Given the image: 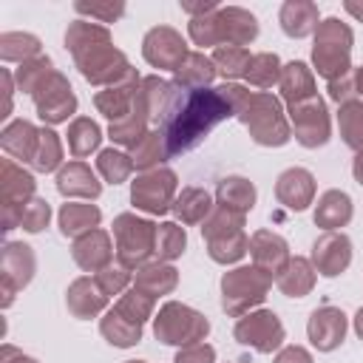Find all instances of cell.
I'll use <instances>...</instances> for the list:
<instances>
[{"mask_svg":"<svg viewBox=\"0 0 363 363\" xmlns=\"http://www.w3.org/2000/svg\"><path fill=\"white\" fill-rule=\"evenodd\" d=\"M187 54H190V48L184 43V37L170 26H153L142 40V57L153 68L176 71Z\"/></svg>","mask_w":363,"mask_h":363,"instance_id":"5bb4252c","label":"cell"},{"mask_svg":"<svg viewBox=\"0 0 363 363\" xmlns=\"http://www.w3.org/2000/svg\"><path fill=\"white\" fill-rule=\"evenodd\" d=\"M216 20H218L221 45H241V48H247L258 37L255 14L241 9V6H221L216 11Z\"/></svg>","mask_w":363,"mask_h":363,"instance_id":"7402d4cb","label":"cell"},{"mask_svg":"<svg viewBox=\"0 0 363 363\" xmlns=\"http://www.w3.org/2000/svg\"><path fill=\"white\" fill-rule=\"evenodd\" d=\"M31 167L37 173H51L62 167V142L51 128H40V142H37V153Z\"/></svg>","mask_w":363,"mask_h":363,"instance_id":"f6af8a7d","label":"cell"},{"mask_svg":"<svg viewBox=\"0 0 363 363\" xmlns=\"http://www.w3.org/2000/svg\"><path fill=\"white\" fill-rule=\"evenodd\" d=\"M278 23L284 28L286 37H309L318 31L320 26V14H318V6L312 0H286L278 11Z\"/></svg>","mask_w":363,"mask_h":363,"instance_id":"d4e9b609","label":"cell"},{"mask_svg":"<svg viewBox=\"0 0 363 363\" xmlns=\"http://www.w3.org/2000/svg\"><path fill=\"white\" fill-rule=\"evenodd\" d=\"M278 88H281V99L292 108L309 96H315V77H312V68L301 60H292L281 68V79H278Z\"/></svg>","mask_w":363,"mask_h":363,"instance_id":"83f0119b","label":"cell"},{"mask_svg":"<svg viewBox=\"0 0 363 363\" xmlns=\"http://www.w3.org/2000/svg\"><path fill=\"white\" fill-rule=\"evenodd\" d=\"M37 182L28 170H23L11 159H0V210L9 207H26L34 199Z\"/></svg>","mask_w":363,"mask_h":363,"instance_id":"44dd1931","label":"cell"},{"mask_svg":"<svg viewBox=\"0 0 363 363\" xmlns=\"http://www.w3.org/2000/svg\"><path fill=\"white\" fill-rule=\"evenodd\" d=\"M99 332H102V337H105L111 346H116V349H130V346H136V343L142 340V323L125 318L116 306L102 315Z\"/></svg>","mask_w":363,"mask_h":363,"instance_id":"836d02e7","label":"cell"},{"mask_svg":"<svg viewBox=\"0 0 363 363\" xmlns=\"http://www.w3.org/2000/svg\"><path fill=\"white\" fill-rule=\"evenodd\" d=\"M337 130H340V139L346 147H352L354 153H363V102L360 99L340 105Z\"/></svg>","mask_w":363,"mask_h":363,"instance_id":"f35d334b","label":"cell"},{"mask_svg":"<svg viewBox=\"0 0 363 363\" xmlns=\"http://www.w3.org/2000/svg\"><path fill=\"white\" fill-rule=\"evenodd\" d=\"M99 218H102V213L96 204H79V201H68L57 213V224L65 238H79V235L96 230Z\"/></svg>","mask_w":363,"mask_h":363,"instance_id":"f546056e","label":"cell"},{"mask_svg":"<svg viewBox=\"0 0 363 363\" xmlns=\"http://www.w3.org/2000/svg\"><path fill=\"white\" fill-rule=\"evenodd\" d=\"M96 170L108 184H122L133 173V159H130V153H122L116 147H105L96 153Z\"/></svg>","mask_w":363,"mask_h":363,"instance_id":"7bdbcfd3","label":"cell"},{"mask_svg":"<svg viewBox=\"0 0 363 363\" xmlns=\"http://www.w3.org/2000/svg\"><path fill=\"white\" fill-rule=\"evenodd\" d=\"M354 88H357V96H363V65L354 68Z\"/></svg>","mask_w":363,"mask_h":363,"instance_id":"be15d7a7","label":"cell"},{"mask_svg":"<svg viewBox=\"0 0 363 363\" xmlns=\"http://www.w3.org/2000/svg\"><path fill=\"white\" fill-rule=\"evenodd\" d=\"M37 269V258L34 250L23 241H6L3 252H0V295H3V309L11 306L14 295L31 284Z\"/></svg>","mask_w":363,"mask_h":363,"instance_id":"8fae6325","label":"cell"},{"mask_svg":"<svg viewBox=\"0 0 363 363\" xmlns=\"http://www.w3.org/2000/svg\"><path fill=\"white\" fill-rule=\"evenodd\" d=\"M312 267L315 272H320L323 278H337L340 272L349 269L352 264V241L346 233L335 230V233H320L312 244Z\"/></svg>","mask_w":363,"mask_h":363,"instance_id":"9a60e30c","label":"cell"},{"mask_svg":"<svg viewBox=\"0 0 363 363\" xmlns=\"http://www.w3.org/2000/svg\"><path fill=\"white\" fill-rule=\"evenodd\" d=\"M40 57V40L28 31H6L0 34V60L6 62H28Z\"/></svg>","mask_w":363,"mask_h":363,"instance_id":"ab89813d","label":"cell"},{"mask_svg":"<svg viewBox=\"0 0 363 363\" xmlns=\"http://www.w3.org/2000/svg\"><path fill=\"white\" fill-rule=\"evenodd\" d=\"M312 218H315L318 227H323V233H335V230L346 227L352 221V199H349V193L335 190V187L320 193Z\"/></svg>","mask_w":363,"mask_h":363,"instance_id":"4316f807","label":"cell"},{"mask_svg":"<svg viewBox=\"0 0 363 363\" xmlns=\"http://www.w3.org/2000/svg\"><path fill=\"white\" fill-rule=\"evenodd\" d=\"M281 60H278V54H272V51H261V54H252V60H250V68H247V74H244V79L252 85V88H272V85H278V79H281Z\"/></svg>","mask_w":363,"mask_h":363,"instance_id":"b9f144b4","label":"cell"},{"mask_svg":"<svg viewBox=\"0 0 363 363\" xmlns=\"http://www.w3.org/2000/svg\"><path fill=\"white\" fill-rule=\"evenodd\" d=\"M343 9H346L354 20H360V23H363V3H360V0H346V3H343Z\"/></svg>","mask_w":363,"mask_h":363,"instance_id":"91938a15","label":"cell"},{"mask_svg":"<svg viewBox=\"0 0 363 363\" xmlns=\"http://www.w3.org/2000/svg\"><path fill=\"white\" fill-rule=\"evenodd\" d=\"M150 116H147V108H145V102H142V94H136V105H133V111L122 119V122H113V125H108V136H111V142H116V145H122V147H133L150 128Z\"/></svg>","mask_w":363,"mask_h":363,"instance_id":"d590c367","label":"cell"},{"mask_svg":"<svg viewBox=\"0 0 363 363\" xmlns=\"http://www.w3.org/2000/svg\"><path fill=\"white\" fill-rule=\"evenodd\" d=\"M250 258H252V267H258L269 278H278L292 255H289V244L284 241V235L272 230H258L250 235Z\"/></svg>","mask_w":363,"mask_h":363,"instance_id":"2e32d148","label":"cell"},{"mask_svg":"<svg viewBox=\"0 0 363 363\" xmlns=\"http://www.w3.org/2000/svg\"><path fill=\"white\" fill-rule=\"evenodd\" d=\"M0 363H37V360H34V357H28V354H23L20 349H14V346L3 343V349H0Z\"/></svg>","mask_w":363,"mask_h":363,"instance_id":"6f0895ef","label":"cell"},{"mask_svg":"<svg viewBox=\"0 0 363 363\" xmlns=\"http://www.w3.org/2000/svg\"><path fill=\"white\" fill-rule=\"evenodd\" d=\"M210 60H213L216 71H218L224 79H238V77L247 74L252 54H250L247 48H241V45H218Z\"/></svg>","mask_w":363,"mask_h":363,"instance_id":"ee69618b","label":"cell"},{"mask_svg":"<svg viewBox=\"0 0 363 363\" xmlns=\"http://www.w3.org/2000/svg\"><path fill=\"white\" fill-rule=\"evenodd\" d=\"M0 85H3V108H0V119H9L11 116V99H14V74L9 68L0 71Z\"/></svg>","mask_w":363,"mask_h":363,"instance_id":"11a10c76","label":"cell"},{"mask_svg":"<svg viewBox=\"0 0 363 363\" xmlns=\"http://www.w3.org/2000/svg\"><path fill=\"white\" fill-rule=\"evenodd\" d=\"M315 275L318 272H315L312 261L295 255V258H289V264L284 267V272L275 278V284H278V289L286 298H306L312 292V286H315Z\"/></svg>","mask_w":363,"mask_h":363,"instance_id":"d6a6232c","label":"cell"},{"mask_svg":"<svg viewBox=\"0 0 363 363\" xmlns=\"http://www.w3.org/2000/svg\"><path fill=\"white\" fill-rule=\"evenodd\" d=\"M51 71H57L54 68V62H51V57H45V54H40V57H34V60H28V62H23L17 71H14V85H17V91H23V94H34V88L51 74Z\"/></svg>","mask_w":363,"mask_h":363,"instance_id":"bcb514c9","label":"cell"},{"mask_svg":"<svg viewBox=\"0 0 363 363\" xmlns=\"http://www.w3.org/2000/svg\"><path fill=\"white\" fill-rule=\"evenodd\" d=\"M289 128H292V136L298 139V145H303L309 150L326 145L332 136V119H329L326 102L315 94V96L292 105L289 108Z\"/></svg>","mask_w":363,"mask_h":363,"instance_id":"7c38bea8","label":"cell"},{"mask_svg":"<svg viewBox=\"0 0 363 363\" xmlns=\"http://www.w3.org/2000/svg\"><path fill=\"white\" fill-rule=\"evenodd\" d=\"M216 9H221V6L213 3V0H207V3H182V11H187L190 17H201V14H210Z\"/></svg>","mask_w":363,"mask_h":363,"instance_id":"680465c9","label":"cell"},{"mask_svg":"<svg viewBox=\"0 0 363 363\" xmlns=\"http://www.w3.org/2000/svg\"><path fill=\"white\" fill-rule=\"evenodd\" d=\"M272 363H312V354L303 346H284Z\"/></svg>","mask_w":363,"mask_h":363,"instance_id":"9f6ffc18","label":"cell"},{"mask_svg":"<svg viewBox=\"0 0 363 363\" xmlns=\"http://www.w3.org/2000/svg\"><path fill=\"white\" fill-rule=\"evenodd\" d=\"M65 306L74 318L79 320H88V318H96L99 312H105L108 306V295L99 289V284L88 275L71 281L68 292H65Z\"/></svg>","mask_w":363,"mask_h":363,"instance_id":"cb8c5ba5","label":"cell"},{"mask_svg":"<svg viewBox=\"0 0 363 363\" xmlns=\"http://www.w3.org/2000/svg\"><path fill=\"white\" fill-rule=\"evenodd\" d=\"M352 173H354V182L363 187V153H354V162H352Z\"/></svg>","mask_w":363,"mask_h":363,"instance_id":"94428289","label":"cell"},{"mask_svg":"<svg viewBox=\"0 0 363 363\" xmlns=\"http://www.w3.org/2000/svg\"><path fill=\"white\" fill-rule=\"evenodd\" d=\"M133 286L150 298L170 295L179 286V269L170 264H162V261H150L133 272Z\"/></svg>","mask_w":363,"mask_h":363,"instance_id":"f1b7e54d","label":"cell"},{"mask_svg":"<svg viewBox=\"0 0 363 363\" xmlns=\"http://www.w3.org/2000/svg\"><path fill=\"white\" fill-rule=\"evenodd\" d=\"M153 335L159 343L182 349L190 343H204V337L210 335V320L187 303L167 301L164 306H159V315L153 318Z\"/></svg>","mask_w":363,"mask_h":363,"instance_id":"ba28073f","label":"cell"},{"mask_svg":"<svg viewBox=\"0 0 363 363\" xmlns=\"http://www.w3.org/2000/svg\"><path fill=\"white\" fill-rule=\"evenodd\" d=\"M65 136H68V150H71L74 159H85V156H91L94 150H99V142H102V130H99V125H96L94 119H88V116H77V119H71Z\"/></svg>","mask_w":363,"mask_h":363,"instance_id":"74e56055","label":"cell"},{"mask_svg":"<svg viewBox=\"0 0 363 363\" xmlns=\"http://www.w3.org/2000/svg\"><path fill=\"white\" fill-rule=\"evenodd\" d=\"M346 315L343 309L337 306H318L312 315H309V323H306V335H309V343L318 349V352H332L343 343L346 337Z\"/></svg>","mask_w":363,"mask_h":363,"instance_id":"e0dca14e","label":"cell"},{"mask_svg":"<svg viewBox=\"0 0 363 363\" xmlns=\"http://www.w3.org/2000/svg\"><path fill=\"white\" fill-rule=\"evenodd\" d=\"M130 159H133V167L147 173V170H156L162 167L167 159H170V150H167V142L162 136V130H147L133 147H130Z\"/></svg>","mask_w":363,"mask_h":363,"instance_id":"8d00e7d4","label":"cell"},{"mask_svg":"<svg viewBox=\"0 0 363 363\" xmlns=\"http://www.w3.org/2000/svg\"><path fill=\"white\" fill-rule=\"evenodd\" d=\"M255 184L244 176H227L218 182V190H216V204L224 207V210H233V213H241L247 216L252 207H255Z\"/></svg>","mask_w":363,"mask_h":363,"instance_id":"4dcf8cb0","label":"cell"},{"mask_svg":"<svg viewBox=\"0 0 363 363\" xmlns=\"http://www.w3.org/2000/svg\"><path fill=\"white\" fill-rule=\"evenodd\" d=\"M156 227L147 218H139L136 213H119L113 218V247H116V264L125 269H139L150 264L153 247H156Z\"/></svg>","mask_w":363,"mask_h":363,"instance_id":"8992f818","label":"cell"},{"mask_svg":"<svg viewBox=\"0 0 363 363\" xmlns=\"http://www.w3.org/2000/svg\"><path fill=\"white\" fill-rule=\"evenodd\" d=\"M113 252H116V247L111 244V235L105 230H99V227L85 233V235H79V238H74V244H71V258L77 261V267L85 269V272H94V275L99 269L111 267Z\"/></svg>","mask_w":363,"mask_h":363,"instance_id":"d6986e66","label":"cell"},{"mask_svg":"<svg viewBox=\"0 0 363 363\" xmlns=\"http://www.w3.org/2000/svg\"><path fill=\"white\" fill-rule=\"evenodd\" d=\"M221 91L227 94L235 119L250 130L252 142L261 147H281L292 139L289 119L284 116L281 99L269 91H250L235 82H224Z\"/></svg>","mask_w":363,"mask_h":363,"instance_id":"3957f363","label":"cell"},{"mask_svg":"<svg viewBox=\"0 0 363 363\" xmlns=\"http://www.w3.org/2000/svg\"><path fill=\"white\" fill-rule=\"evenodd\" d=\"M275 199L292 213L306 210L315 201V176L306 167H286L275 182Z\"/></svg>","mask_w":363,"mask_h":363,"instance_id":"ac0fdd59","label":"cell"},{"mask_svg":"<svg viewBox=\"0 0 363 363\" xmlns=\"http://www.w3.org/2000/svg\"><path fill=\"white\" fill-rule=\"evenodd\" d=\"M31 99H34L37 116H40L45 125L68 122V116L77 113V94H74L68 77L60 74V71H51V74L34 88Z\"/></svg>","mask_w":363,"mask_h":363,"instance_id":"30bf717a","label":"cell"},{"mask_svg":"<svg viewBox=\"0 0 363 363\" xmlns=\"http://www.w3.org/2000/svg\"><path fill=\"white\" fill-rule=\"evenodd\" d=\"M235 116L227 94L218 88H182L173 82L170 96L164 102V111L159 116L156 130H162L170 159L196 150L216 125Z\"/></svg>","mask_w":363,"mask_h":363,"instance_id":"6da1fadb","label":"cell"},{"mask_svg":"<svg viewBox=\"0 0 363 363\" xmlns=\"http://www.w3.org/2000/svg\"><path fill=\"white\" fill-rule=\"evenodd\" d=\"M94 281L99 284V289H102L108 298H113V295H122V292L128 289V284H130V269H125L122 264H111V267L99 269V272L94 275Z\"/></svg>","mask_w":363,"mask_h":363,"instance_id":"681fc988","label":"cell"},{"mask_svg":"<svg viewBox=\"0 0 363 363\" xmlns=\"http://www.w3.org/2000/svg\"><path fill=\"white\" fill-rule=\"evenodd\" d=\"M37 142H40V128H34L28 119H14L0 130V147L20 162H34L37 153Z\"/></svg>","mask_w":363,"mask_h":363,"instance_id":"484cf974","label":"cell"},{"mask_svg":"<svg viewBox=\"0 0 363 363\" xmlns=\"http://www.w3.org/2000/svg\"><path fill=\"white\" fill-rule=\"evenodd\" d=\"M201 235L207 241V255L216 264H235L250 252V238L244 233V216L224 210V207H213V213L207 216V221L201 224Z\"/></svg>","mask_w":363,"mask_h":363,"instance_id":"5b68a950","label":"cell"},{"mask_svg":"<svg viewBox=\"0 0 363 363\" xmlns=\"http://www.w3.org/2000/svg\"><path fill=\"white\" fill-rule=\"evenodd\" d=\"M213 207L216 204H213V199L204 187H182V193L173 201V216L182 224L193 227V224H204L207 216L213 213Z\"/></svg>","mask_w":363,"mask_h":363,"instance_id":"1f68e13d","label":"cell"},{"mask_svg":"<svg viewBox=\"0 0 363 363\" xmlns=\"http://www.w3.org/2000/svg\"><path fill=\"white\" fill-rule=\"evenodd\" d=\"M176 187H179V179L170 167L139 173L130 182V204L147 216H164L167 210H173V201L179 196Z\"/></svg>","mask_w":363,"mask_h":363,"instance_id":"9c48e42d","label":"cell"},{"mask_svg":"<svg viewBox=\"0 0 363 363\" xmlns=\"http://www.w3.org/2000/svg\"><path fill=\"white\" fill-rule=\"evenodd\" d=\"M216 74L218 71H216V65H213L210 57H204L201 51H190L184 57V62L173 71V82L182 85V88L196 91V88H210V82L216 79Z\"/></svg>","mask_w":363,"mask_h":363,"instance_id":"e575fe53","label":"cell"},{"mask_svg":"<svg viewBox=\"0 0 363 363\" xmlns=\"http://www.w3.org/2000/svg\"><path fill=\"white\" fill-rule=\"evenodd\" d=\"M74 11L77 14H85L91 20H99V23H116L122 14H125V3H74Z\"/></svg>","mask_w":363,"mask_h":363,"instance_id":"816d5d0a","label":"cell"},{"mask_svg":"<svg viewBox=\"0 0 363 363\" xmlns=\"http://www.w3.org/2000/svg\"><path fill=\"white\" fill-rule=\"evenodd\" d=\"M139 85H142V77L133 71L125 82H119V85H111V88H102V91H96V96H94V105H96V111L113 125V122H122L130 111H133V105H136V94H139Z\"/></svg>","mask_w":363,"mask_h":363,"instance_id":"ffe728a7","label":"cell"},{"mask_svg":"<svg viewBox=\"0 0 363 363\" xmlns=\"http://www.w3.org/2000/svg\"><path fill=\"white\" fill-rule=\"evenodd\" d=\"M329 96H332L337 105H346V102H352V99H360V96H357V88H354V71L346 74V77H340V79H332V82H329Z\"/></svg>","mask_w":363,"mask_h":363,"instance_id":"db71d44e","label":"cell"},{"mask_svg":"<svg viewBox=\"0 0 363 363\" xmlns=\"http://www.w3.org/2000/svg\"><path fill=\"white\" fill-rule=\"evenodd\" d=\"M218 11V9H216ZM216 11L210 14H201V17H190L187 23V34L196 45L201 48H210V45H221V34H218V20H216Z\"/></svg>","mask_w":363,"mask_h":363,"instance_id":"c3c4849f","label":"cell"},{"mask_svg":"<svg viewBox=\"0 0 363 363\" xmlns=\"http://www.w3.org/2000/svg\"><path fill=\"white\" fill-rule=\"evenodd\" d=\"M153 306H156V298L139 292L136 286L125 289V292L119 295V301H116V309H119L125 318L136 320V323H145L147 318H153Z\"/></svg>","mask_w":363,"mask_h":363,"instance_id":"7dc6e473","label":"cell"},{"mask_svg":"<svg viewBox=\"0 0 363 363\" xmlns=\"http://www.w3.org/2000/svg\"><path fill=\"white\" fill-rule=\"evenodd\" d=\"M128 363H145V360H128Z\"/></svg>","mask_w":363,"mask_h":363,"instance_id":"e7e4bbea","label":"cell"},{"mask_svg":"<svg viewBox=\"0 0 363 363\" xmlns=\"http://www.w3.org/2000/svg\"><path fill=\"white\" fill-rule=\"evenodd\" d=\"M48 221H51V204H48L45 199H37V196H34V199L23 207L20 227H23L26 233H40V230L48 227Z\"/></svg>","mask_w":363,"mask_h":363,"instance_id":"f907efd6","label":"cell"},{"mask_svg":"<svg viewBox=\"0 0 363 363\" xmlns=\"http://www.w3.org/2000/svg\"><path fill=\"white\" fill-rule=\"evenodd\" d=\"M272 278L258 267H235L221 275V309L230 318H244L264 303Z\"/></svg>","mask_w":363,"mask_h":363,"instance_id":"52a82bcc","label":"cell"},{"mask_svg":"<svg viewBox=\"0 0 363 363\" xmlns=\"http://www.w3.org/2000/svg\"><path fill=\"white\" fill-rule=\"evenodd\" d=\"M65 48L71 51L82 79L99 88L119 85L136 71L128 62V57L119 48H113L108 26H99L91 20H74L65 28Z\"/></svg>","mask_w":363,"mask_h":363,"instance_id":"7a4b0ae2","label":"cell"},{"mask_svg":"<svg viewBox=\"0 0 363 363\" xmlns=\"http://www.w3.org/2000/svg\"><path fill=\"white\" fill-rule=\"evenodd\" d=\"M352 43H354V34L346 23H340L337 17L320 20V26L315 31V45H312V65L326 82L340 79L354 71L352 68Z\"/></svg>","mask_w":363,"mask_h":363,"instance_id":"277c9868","label":"cell"},{"mask_svg":"<svg viewBox=\"0 0 363 363\" xmlns=\"http://www.w3.org/2000/svg\"><path fill=\"white\" fill-rule=\"evenodd\" d=\"M233 337L241 343V346H250L261 354H272L275 349L284 346V323L275 312L269 309H258V312H247L244 318H238L235 329H233Z\"/></svg>","mask_w":363,"mask_h":363,"instance_id":"4fadbf2b","label":"cell"},{"mask_svg":"<svg viewBox=\"0 0 363 363\" xmlns=\"http://www.w3.org/2000/svg\"><path fill=\"white\" fill-rule=\"evenodd\" d=\"M57 190L65 199H88V201H94V199H99L102 184L96 182L94 170L85 162L77 159V162H68V164H62L57 170Z\"/></svg>","mask_w":363,"mask_h":363,"instance_id":"603a6c76","label":"cell"},{"mask_svg":"<svg viewBox=\"0 0 363 363\" xmlns=\"http://www.w3.org/2000/svg\"><path fill=\"white\" fill-rule=\"evenodd\" d=\"M354 332H357V337L363 340V306L354 312Z\"/></svg>","mask_w":363,"mask_h":363,"instance_id":"6125c7cd","label":"cell"},{"mask_svg":"<svg viewBox=\"0 0 363 363\" xmlns=\"http://www.w3.org/2000/svg\"><path fill=\"white\" fill-rule=\"evenodd\" d=\"M173 363H216V349L210 343H190L176 352Z\"/></svg>","mask_w":363,"mask_h":363,"instance_id":"f5cc1de1","label":"cell"},{"mask_svg":"<svg viewBox=\"0 0 363 363\" xmlns=\"http://www.w3.org/2000/svg\"><path fill=\"white\" fill-rule=\"evenodd\" d=\"M187 247V233L184 227H179L176 221H162L156 227V247H153V255L156 261L167 264V261H176Z\"/></svg>","mask_w":363,"mask_h":363,"instance_id":"60d3db41","label":"cell"}]
</instances>
